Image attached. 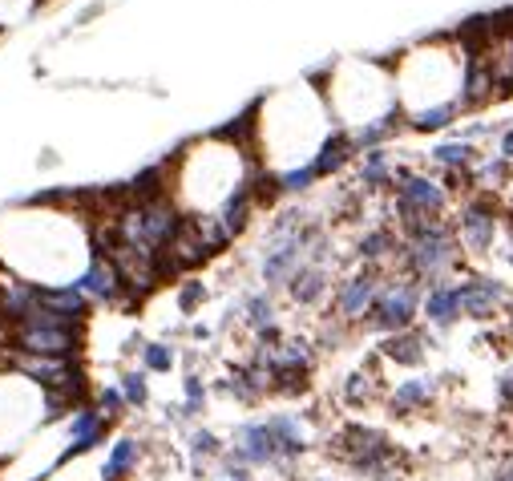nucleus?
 Wrapping results in <instances>:
<instances>
[{
  "instance_id": "obj_14",
  "label": "nucleus",
  "mask_w": 513,
  "mask_h": 481,
  "mask_svg": "<svg viewBox=\"0 0 513 481\" xmlns=\"http://www.w3.org/2000/svg\"><path fill=\"white\" fill-rule=\"evenodd\" d=\"M41 304L53 312V316H61V320H73V324H85L89 320V312H93V304L77 292L73 283H57V287H41Z\"/></svg>"
},
{
  "instance_id": "obj_5",
  "label": "nucleus",
  "mask_w": 513,
  "mask_h": 481,
  "mask_svg": "<svg viewBox=\"0 0 513 481\" xmlns=\"http://www.w3.org/2000/svg\"><path fill=\"white\" fill-rule=\"evenodd\" d=\"M497 207L493 203H485V199H473V203H465L461 211H457V223H453V231H457V239H461V251H473V255H485V251H493V243H497Z\"/></svg>"
},
{
  "instance_id": "obj_9",
  "label": "nucleus",
  "mask_w": 513,
  "mask_h": 481,
  "mask_svg": "<svg viewBox=\"0 0 513 481\" xmlns=\"http://www.w3.org/2000/svg\"><path fill=\"white\" fill-rule=\"evenodd\" d=\"M283 292H287V300H291L295 308H320V304H328V300H332L336 283H332V271H328V267L303 263V267L287 279Z\"/></svg>"
},
{
  "instance_id": "obj_12",
  "label": "nucleus",
  "mask_w": 513,
  "mask_h": 481,
  "mask_svg": "<svg viewBox=\"0 0 513 481\" xmlns=\"http://www.w3.org/2000/svg\"><path fill=\"white\" fill-rule=\"evenodd\" d=\"M142 457H146V445L130 433H118L106 449V461H101V469H97V481H130L138 473Z\"/></svg>"
},
{
  "instance_id": "obj_8",
  "label": "nucleus",
  "mask_w": 513,
  "mask_h": 481,
  "mask_svg": "<svg viewBox=\"0 0 513 481\" xmlns=\"http://www.w3.org/2000/svg\"><path fill=\"white\" fill-rule=\"evenodd\" d=\"M437 393H441V380L433 372H417V376H404L396 389L384 397V405H388L392 417H413V413L429 409L437 401Z\"/></svg>"
},
{
  "instance_id": "obj_22",
  "label": "nucleus",
  "mask_w": 513,
  "mask_h": 481,
  "mask_svg": "<svg viewBox=\"0 0 513 481\" xmlns=\"http://www.w3.org/2000/svg\"><path fill=\"white\" fill-rule=\"evenodd\" d=\"M497 401H501L505 409H513V364L497 376Z\"/></svg>"
},
{
  "instance_id": "obj_6",
  "label": "nucleus",
  "mask_w": 513,
  "mask_h": 481,
  "mask_svg": "<svg viewBox=\"0 0 513 481\" xmlns=\"http://www.w3.org/2000/svg\"><path fill=\"white\" fill-rule=\"evenodd\" d=\"M509 304V287L489 275H473L461 283V316L469 320H497L501 312H509Z\"/></svg>"
},
{
  "instance_id": "obj_15",
  "label": "nucleus",
  "mask_w": 513,
  "mask_h": 481,
  "mask_svg": "<svg viewBox=\"0 0 513 481\" xmlns=\"http://www.w3.org/2000/svg\"><path fill=\"white\" fill-rule=\"evenodd\" d=\"M340 397H344V405H352V409H368L372 401H380V397H384V384H380V376H376V372L356 368V372H348V376H344Z\"/></svg>"
},
{
  "instance_id": "obj_23",
  "label": "nucleus",
  "mask_w": 513,
  "mask_h": 481,
  "mask_svg": "<svg viewBox=\"0 0 513 481\" xmlns=\"http://www.w3.org/2000/svg\"><path fill=\"white\" fill-rule=\"evenodd\" d=\"M493 481H513V457H509V461H505V465L493 473Z\"/></svg>"
},
{
  "instance_id": "obj_7",
  "label": "nucleus",
  "mask_w": 513,
  "mask_h": 481,
  "mask_svg": "<svg viewBox=\"0 0 513 481\" xmlns=\"http://www.w3.org/2000/svg\"><path fill=\"white\" fill-rule=\"evenodd\" d=\"M110 421L101 417L93 405H81V409H73L69 413V421H65V437H69V461H81L85 453H93V449H101L110 441Z\"/></svg>"
},
{
  "instance_id": "obj_3",
  "label": "nucleus",
  "mask_w": 513,
  "mask_h": 481,
  "mask_svg": "<svg viewBox=\"0 0 513 481\" xmlns=\"http://www.w3.org/2000/svg\"><path fill=\"white\" fill-rule=\"evenodd\" d=\"M380 279L384 271L380 267H356L348 271L344 279H336V292H332V316L340 324H364L372 304H376V292H380Z\"/></svg>"
},
{
  "instance_id": "obj_13",
  "label": "nucleus",
  "mask_w": 513,
  "mask_h": 481,
  "mask_svg": "<svg viewBox=\"0 0 513 481\" xmlns=\"http://www.w3.org/2000/svg\"><path fill=\"white\" fill-rule=\"evenodd\" d=\"M227 449H231V441H223V437H219L215 429H207V425H194V429L186 433V453H190L194 477H207L211 461H223Z\"/></svg>"
},
{
  "instance_id": "obj_18",
  "label": "nucleus",
  "mask_w": 513,
  "mask_h": 481,
  "mask_svg": "<svg viewBox=\"0 0 513 481\" xmlns=\"http://www.w3.org/2000/svg\"><path fill=\"white\" fill-rule=\"evenodd\" d=\"M118 389H122V397H126V405L130 409H146L150 405V372L138 364V368H126L122 376H118Z\"/></svg>"
},
{
  "instance_id": "obj_1",
  "label": "nucleus",
  "mask_w": 513,
  "mask_h": 481,
  "mask_svg": "<svg viewBox=\"0 0 513 481\" xmlns=\"http://www.w3.org/2000/svg\"><path fill=\"white\" fill-rule=\"evenodd\" d=\"M81 344H85V324L61 320L45 304L25 324H13V328H5V336H0V348L25 352V356H49V360H77Z\"/></svg>"
},
{
  "instance_id": "obj_17",
  "label": "nucleus",
  "mask_w": 513,
  "mask_h": 481,
  "mask_svg": "<svg viewBox=\"0 0 513 481\" xmlns=\"http://www.w3.org/2000/svg\"><path fill=\"white\" fill-rule=\"evenodd\" d=\"M207 401H211V384H207V376H202L198 368H186V376H182V409H186V417H190V421L202 417Z\"/></svg>"
},
{
  "instance_id": "obj_16",
  "label": "nucleus",
  "mask_w": 513,
  "mask_h": 481,
  "mask_svg": "<svg viewBox=\"0 0 513 481\" xmlns=\"http://www.w3.org/2000/svg\"><path fill=\"white\" fill-rule=\"evenodd\" d=\"M243 324L251 328V336L279 328V312H275V300H271L267 287H263V292H251V296L243 300Z\"/></svg>"
},
{
  "instance_id": "obj_24",
  "label": "nucleus",
  "mask_w": 513,
  "mask_h": 481,
  "mask_svg": "<svg viewBox=\"0 0 513 481\" xmlns=\"http://www.w3.org/2000/svg\"><path fill=\"white\" fill-rule=\"evenodd\" d=\"M207 481H227V477H223V473H219V477H207Z\"/></svg>"
},
{
  "instance_id": "obj_19",
  "label": "nucleus",
  "mask_w": 513,
  "mask_h": 481,
  "mask_svg": "<svg viewBox=\"0 0 513 481\" xmlns=\"http://www.w3.org/2000/svg\"><path fill=\"white\" fill-rule=\"evenodd\" d=\"M101 417H106L110 425H118L126 413H130V405H126V397H122V389L118 384H101V389H93V401H89Z\"/></svg>"
},
{
  "instance_id": "obj_4",
  "label": "nucleus",
  "mask_w": 513,
  "mask_h": 481,
  "mask_svg": "<svg viewBox=\"0 0 513 481\" xmlns=\"http://www.w3.org/2000/svg\"><path fill=\"white\" fill-rule=\"evenodd\" d=\"M227 453L239 457V461L251 465V469H275V473H283L275 437H271V429H267L263 417H255V421H239L235 433H231V449H227Z\"/></svg>"
},
{
  "instance_id": "obj_10",
  "label": "nucleus",
  "mask_w": 513,
  "mask_h": 481,
  "mask_svg": "<svg viewBox=\"0 0 513 481\" xmlns=\"http://www.w3.org/2000/svg\"><path fill=\"white\" fill-rule=\"evenodd\" d=\"M429 344H433L429 332L408 328V332L384 336V340L376 344V352H380V360H388V364H396V368H421L425 356H429Z\"/></svg>"
},
{
  "instance_id": "obj_2",
  "label": "nucleus",
  "mask_w": 513,
  "mask_h": 481,
  "mask_svg": "<svg viewBox=\"0 0 513 481\" xmlns=\"http://www.w3.org/2000/svg\"><path fill=\"white\" fill-rule=\"evenodd\" d=\"M421 304H425V283H417L413 275H404V271H396V275L384 271L380 292H376V304H372L364 328L384 332V336L408 332V328L417 324V316H421Z\"/></svg>"
},
{
  "instance_id": "obj_20",
  "label": "nucleus",
  "mask_w": 513,
  "mask_h": 481,
  "mask_svg": "<svg viewBox=\"0 0 513 481\" xmlns=\"http://www.w3.org/2000/svg\"><path fill=\"white\" fill-rule=\"evenodd\" d=\"M138 360H142L146 372H170L178 364V352H174L170 340H146L142 352H138Z\"/></svg>"
},
{
  "instance_id": "obj_21",
  "label": "nucleus",
  "mask_w": 513,
  "mask_h": 481,
  "mask_svg": "<svg viewBox=\"0 0 513 481\" xmlns=\"http://www.w3.org/2000/svg\"><path fill=\"white\" fill-rule=\"evenodd\" d=\"M202 304H207V283L194 279V275L178 279V312H182V316H194Z\"/></svg>"
},
{
  "instance_id": "obj_11",
  "label": "nucleus",
  "mask_w": 513,
  "mask_h": 481,
  "mask_svg": "<svg viewBox=\"0 0 513 481\" xmlns=\"http://www.w3.org/2000/svg\"><path fill=\"white\" fill-rule=\"evenodd\" d=\"M421 316L429 320V328H437V332H449V328L461 320V283L445 279V283H433V287H425V304H421Z\"/></svg>"
}]
</instances>
